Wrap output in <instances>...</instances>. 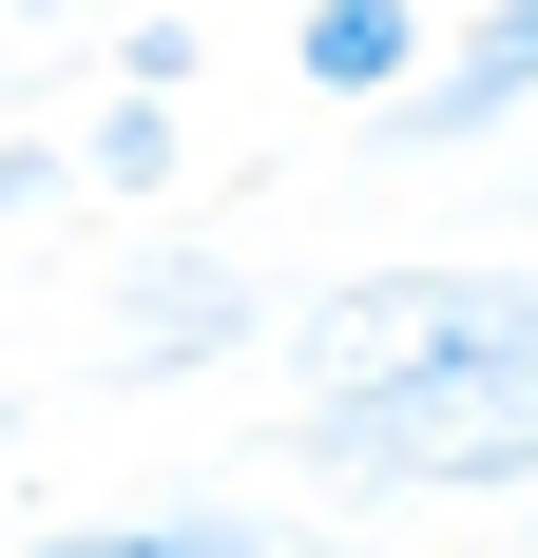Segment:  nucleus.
Listing matches in <instances>:
<instances>
[{"label":"nucleus","mask_w":538,"mask_h":558,"mask_svg":"<svg viewBox=\"0 0 538 558\" xmlns=\"http://www.w3.org/2000/svg\"><path fill=\"white\" fill-rule=\"evenodd\" d=\"M193 58H212L193 20H115V97H193Z\"/></svg>","instance_id":"0eeeda50"},{"label":"nucleus","mask_w":538,"mask_h":558,"mask_svg":"<svg viewBox=\"0 0 538 558\" xmlns=\"http://www.w3.org/2000/svg\"><path fill=\"white\" fill-rule=\"evenodd\" d=\"M424 0H308V20H289V77H308V97H346V116H384L404 97V77H424Z\"/></svg>","instance_id":"39448f33"},{"label":"nucleus","mask_w":538,"mask_h":558,"mask_svg":"<svg viewBox=\"0 0 538 558\" xmlns=\"http://www.w3.org/2000/svg\"><path fill=\"white\" fill-rule=\"evenodd\" d=\"M97 193H173V97H115L97 116Z\"/></svg>","instance_id":"423d86ee"},{"label":"nucleus","mask_w":538,"mask_h":558,"mask_svg":"<svg viewBox=\"0 0 538 558\" xmlns=\"http://www.w3.org/2000/svg\"><path fill=\"white\" fill-rule=\"evenodd\" d=\"M519 116H538V0H462V39H424V77L384 97V135L404 155H481Z\"/></svg>","instance_id":"7ed1b4c3"},{"label":"nucleus","mask_w":538,"mask_h":558,"mask_svg":"<svg viewBox=\"0 0 538 558\" xmlns=\"http://www.w3.org/2000/svg\"><path fill=\"white\" fill-rule=\"evenodd\" d=\"M231 347H269V289L231 270V251H135V270H115V366H135V386H193Z\"/></svg>","instance_id":"20e7f679"},{"label":"nucleus","mask_w":538,"mask_h":558,"mask_svg":"<svg viewBox=\"0 0 538 558\" xmlns=\"http://www.w3.org/2000/svg\"><path fill=\"white\" fill-rule=\"evenodd\" d=\"M20 558H155V520H58V539H20Z\"/></svg>","instance_id":"6e6552de"},{"label":"nucleus","mask_w":538,"mask_h":558,"mask_svg":"<svg viewBox=\"0 0 538 558\" xmlns=\"http://www.w3.org/2000/svg\"><path fill=\"white\" fill-rule=\"evenodd\" d=\"M20 20H77V0H20Z\"/></svg>","instance_id":"9d476101"},{"label":"nucleus","mask_w":538,"mask_h":558,"mask_svg":"<svg viewBox=\"0 0 538 558\" xmlns=\"http://www.w3.org/2000/svg\"><path fill=\"white\" fill-rule=\"evenodd\" d=\"M20 213H39V135H0V231H20Z\"/></svg>","instance_id":"1a4fd4ad"},{"label":"nucleus","mask_w":538,"mask_h":558,"mask_svg":"<svg viewBox=\"0 0 538 558\" xmlns=\"http://www.w3.org/2000/svg\"><path fill=\"white\" fill-rule=\"evenodd\" d=\"M289 462L346 482V501H519L538 482V328L384 366V386H308L289 404Z\"/></svg>","instance_id":"f257e3e1"},{"label":"nucleus","mask_w":538,"mask_h":558,"mask_svg":"<svg viewBox=\"0 0 538 558\" xmlns=\"http://www.w3.org/2000/svg\"><path fill=\"white\" fill-rule=\"evenodd\" d=\"M500 328H538V270H500V251L327 270L308 308H289V404L308 386H384V366H442V347H500Z\"/></svg>","instance_id":"f03ea898"}]
</instances>
